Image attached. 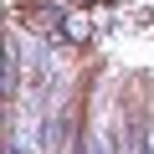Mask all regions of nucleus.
<instances>
[{
    "label": "nucleus",
    "mask_w": 154,
    "mask_h": 154,
    "mask_svg": "<svg viewBox=\"0 0 154 154\" xmlns=\"http://www.w3.org/2000/svg\"><path fill=\"white\" fill-rule=\"evenodd\" d=\"M118 113H123V72H93L77 154H118Z\"/></svg>",
    "instance_id": "nucleus-1"
},
{
    "label": "nucleus",
    "mask_w": 154,
    "mask_h": 154,
    "mask_svg": "<svg viewBox=\"0 0 154 154\" xmlns=\"http://www.w3.org/2000/svg\"><path fill=\"white\" fill-rule=\"evenodd\" d=\"M149 154H154V134H149Z\"/></svg>",
    "instance_id": "nucleus-2"
}]
</instances>
